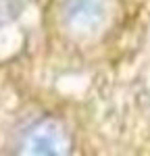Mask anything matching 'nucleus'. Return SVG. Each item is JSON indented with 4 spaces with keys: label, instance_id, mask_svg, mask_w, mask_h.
Returning a JSON list of instances; mask_svg holds the SVG:
<instances>
[{
    "label": "nucleus",
    "instance_id": "obj_1",
    "mask_svg": "<svg viewBox=\"0 0 150 156\" xmlns=\"http://www.w3.org/2000/svg\"><path fill=\"white\" fill-rule=\"evenodd\" d=\"M21 152L31 156H61L69 152V140L54 121H38L25 133Z\"/></svg>",
    "mask_w": 150,
    "mask_h": 156
},
{
    "label": "nucleus",
    "instance_id": "obj_2",
    "mask_svg": "<svg viewBox=\"0 0 150 156\" xmlns=\"http://www.w3.org/2000/svg\"><path fill=\"white\" fill-rule=\"evenodd\" d=\"M62 17L73 29L92 31L104 17V4L102 0H65Z\"/></svg>",
    "mask_w": 150,
    "mask_h": 156
}]
</instances>
